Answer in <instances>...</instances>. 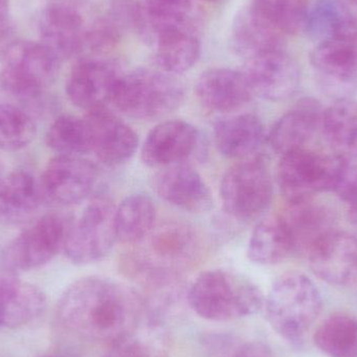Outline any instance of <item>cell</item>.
Masks as SVG:
<instances>
[{"instance_id":"30bf717a","label":"cell","mask_w":357,"mask_h":357,"mask_svg":"<svg viewBox=\"0 0 357 357\" xmlns=\"http://www.w3.org/2000/svg\"><path fill=\"white\" fill-rule=\"evenodd\" d=\"M206 144L199 130L181 119L157 125L146 136L142 148L144 165L153 169L188 163L205 154Z\"/></svg>"},{"instance_id":"d6a6232c","label":"cell","mask_w":357,"mask_h":357,"mask_svg":"<svg viewBox=\"0 0 357 357\" xmlns=\"http://www.w3.org/2000/svg\"><path fill=\"white\" fill-rule=\"evenodd\" d=\"M257 10L283 35H296L305 27L307 0H253Z\"/></svg>"},{"instance_id":"277c9868","label":"cell","mask_w":357,"mask_h":357,"mask_svg":"<svg viewBox=\"0 0 357 357\" xmlns=\"http://www.w3.org/2000/svg\"><path fill=\"white\" fill-rule=\"evenodd\" d=\"M183 100L184 90L173 75L160 69L138 68L123 75L112 104L126 116L155 121L177 110Z\"/></svg>"},{"instance_id":"484cf974","label":"cell","mask_w":357,"mask_h":357,"mask_svg":"<svg viewBox=\"0 0 357 357\" xmlns=\"http://www.w3.org/2000/svg\"><path fill=\"white\" fill-rule=\"evenodd\" d=\"M156 222V207L149 195L136 193L126 197L116 207L115 227L117 241L139 245L149 236Z\"/></svg>"},{"instance_id":"9c48e42d","label":"cell","mask_w":357,"mask_h":357,"mask_svg":"<svg viewBox=\"0 0 357 357\" xmlns=\"http://www.w3.org/2000/svg\"><path fill=\"white\" fill-rule=\"evenodd\" d=\"M70 225L59 214H47L23 231L2 254V266L18 273L45 266L64 249Z\"/></svg>"},{"instance_id":"f35d334b","label":"cell","mask_w":357,"mask_h":357,"mask_svg":"<svg viewBox=\"0 0 357 357\" xmlns=\"http://www.w3.org/2000/svg\"><path fill=\"white\" fill-rule=\"evenodd\" d=\"M348 205L357 202V165L342 157L339 175L333 190Z\"/></svg>"},{"instance_id":"d590c367","label":"cell","mask_w":357,"mask_h":357,"mask_svg":"<svg viewBox=\"0 0 357 357\" xmlns=\"http://www.w3.org/2000/svg\"><path fill=\"white\" fill-rule=\"evenodd\" d=\"M136 333L111 345L102 357H165V348L157 331L152 329L146 335Z\"/></svg>"},{"instance_id":"e575fe53","label":"cell","mask_w":357,"mask_h":357,"mask_svg":"<svg viewBox=\"0 0 357 357\" xmlns=\"http://www.w3.org/2000/svg\"><path fill=\"white\" fill-rule=\"evenodd\" d=\"M144 4L150 20V41L157 29L191 25L192 0H146Z\"/></svg>"},{"instance_id":"7402d4cb","label":"cell","mask_w":357,"mask_h":357,"mask_svg":"<svg viewBox=\"0 0 357 357\" xmlns=\"http://www.w3.org/2000/svg\"><path fill=\"white\" fill-rule=\"evenodd\" d=\"M285 36L273 26L253 6L237 13L231 29V47L241 58L282 50Z\"/></svg>"},{"instance_id":"ee69618b","label":"cell","mask_w":357,"mask_h":357,"mask_svg":"<svg viewBox=\"0 0 357 357\" xmlns=\"http://www.w3.org/2000/svg\"><path fill=\"white\" fill-rule=\"evenodd\" d=\"M4 307H6V303H4L3 300L0 298V328L3 326Z\"/></svg>"},{"instance_id":"ffe728a7","label":"cell","mask_w":357,"mask_h":357,"mask_svg":"<svg viewBox=\"0 0 357 357\" xmlns=\"http://www.w3.org/2000/svg\"><path fill=\"white\" fill-rule=\"evenodd\" d=\"M324 110L312 98L300 100L294 109L280 117L268 134V142L281 156L303 149L322 123Z\"/></svg>"},{"instance_id":"9a60e30c","label":"cell","mask_w":357,"mask_h":357,"mask_svg":"<svg viewBox=\"0 0 357 357\" xmlns=\"http://www.w3.org/2000/svg\"><path fill=\"white\" fill-rule=\"evenodd\" d=\"M312 64L331 91L348 93L357 87V35L345 33L320 42Z\"/></svg>"},{"instance_id":"74e56055","label":"cell","mask_w":357,"mask_h":357,"mask_svg":"<svg viewBox=\"0 0 357 357\" xmlns=\"http://www.w3.org/2000/svg\"><path fill=\"white\" fill-rule=\"evenodd\" d=\"M121 31V26L111 17L98 19L87 29L86 48L96 54H104L117 45Z\"/></svg>"},{"instance_id":"f1b7e54d","label":"cell","mask_w":357,"mask_h":357,"mask_svg":"<svg viewBox=\"0 0 357 357\" xmlns=\"http://www.w3.org/2000/svg\"><path fill=\"white\" fill-rule=\"evenodd\" d=\"M46 144L60 156L81 157L91 153V135L85 117L59 116L48 129Z\"/></svg>"},{"instance_id":"d4e9b609","label":"cell","mask_w":357,"mask_h":357,"mask_svg":"<svg viewBox=\"0 0 357 357\" xmlns=\"http://www.w3.org/2000/svg\"><path fill=\"white\" fill-rule=\"evenodd\" d=\"M294 251L293 241L282 216L262 218L250 237L248 258L259 266L280 264Z\"/></svg>"},{"instance_id":"ab89813d","label":"cell","mask_w":357,"mask_h":357,"mask_svg":"<svg viewBox=\"0 0 357 357\" xmlns=\"http://www.w3.org/2000/svg\"><path fill=\"white\" fill-rule=\"evenodd\" d=\"M232 357H273V354L264 344L253 342L241 346Z\"/></svg>"},{"instance_id":"603a6c76","label":"cell","mask_w":357,"mask_h":357,"mask_svg":"<svg viewBox=\"0 0 357 357\" xmlns=\"http://www.w3.org/2000/svg\"><path fill=\"white\" fill-rule=\"evenodd\" d=\"M151 42L159 69L169 75L190 70L201 56V42L191 25L157 29Z\"/></svg>"},{"instance_id":"8d00e7d4","label":"cell","mask_w":357,"mask_h":357,"mask_svg":"<svg viewBox=\"0 0 357 357\" xmlns=\"http://www.w3.org/2000/svg\"><path fill=\"white\" fill-rule=\"evenodd\" d=\"M111 18L121 29H133L144 39L150 40V20L144 4L138 0H112Z\"/></svg>"},{"instance_id":"cb8c5ba5","label":"cell","mask_w":357,"mask_h":357,"mask_svg":"<svg viewBox=\"0 0 357 357\" xmlns=\"http://www.w3.org/2000/svg\"><path fill=\"white\" fill-rule=\"evenodd\" d=\"M280 215L291 234L294 251L307 254L317 241L333 230L331 210L312 199L287 203Z\"/></svg>"},{"instance_id":"d6986e66","label":"cell","mask_w":357,"mask_h":357,"mask_svg":"<svg viewBox=\"0 0 357 357\" xmlns=\"http://www.w3.org/2000/svg\"><path fill=\"white\" fill-rule=\"evenodd\" d=\"M199 102L218 113L239 110L251 102L253 92L243 71L213 68L199 75L195 85Z\"/></svg>"},{"instance_id":"7a4b0ae2","label":"cell","mask_w":357,"mask_h":357,"mask_svg":"<svg viewBox=\"0 0 357 357\" xmlns=\"http://www.w3.org/2000/svg\"><path fill=\"white\" fill-rule=\"evenodd\" d=\"M264 300L259 287L250 279L224 270L202 273L187 293L191 310L212 322L254 316L264 307Z\"/></svg>"},{"instance_id":"2e32d148","label":"cell","mask_w":357,"mask_h":357,"mask_svg":"<svg viewBox=\"0 0 357 357\" xmlns=\"http://www.w3.org/2000/svg\"><path fill=\"white\" fill-rule=\"evenodd\" d=\"M85 119L91 135V152L100 162L117 167L134 156L139 144L138 135L116 114L104 108L88 112Z\"/></svg>"},{"instance_id":"83f0119b","label":"cell","mask_w":357,"mask_h":357,"mask_svg":"<svg viewBox=\"0 0 357 357\" xmlns=\"http://www.w3.org/2000/svg\"><path fill=\"white\" fill-rule=\"evenodd\" d=\"M317 347L329 357H357V317L331 314L314 333Z\"/></svg>"},{"instance_id":"7dc6e473","label":"cell","mask_w":357,"mask_h":357,"mask_svg":"<svg viewBox=\"0 0 357 357\" xmlns=\"http://www.w3.org/2000/svg\"><path fill=\"white\" fill-rule=\"evenodd\" d=\"M2 178H0V184H1Z\"/></svg>"},{"instance_id":"4dcf8cb0","label":"cell","mask_w":357,"mask_h":357,"mask_svg":"<svg viewBox=\"0 0 357 357\" xmlns=\"http://www.w3.org/2000/svg\"><path fill=\"white\" fill-rule=\"evenodd\" d=\"M352 21L346 8L335 0H319L306 18L305 29L314 39L322 42L352 31Z\"/></svg>"},{"instance_id":"8fae6325","label":"cell","mask_w":357,"mask_h":357,"mask_svg":"<svg viewBox=\"0 0 357 357\" xmlns=\"http://www.w3.org/2000/svg\"><path fill=\"white\" fill-rule=\"evenodd\" d=\"M119 68L109 61L83 59L73 65L66 83L70 102L86 112L107 108L121 81Z\"/></svg>"},{"instance_id":"60d3db41","label":"cell","mask_w":357,"mask_h":357,"mask_svg":"<svg viewBox=\"0 0 357 357\" xmlns=\"http://www.w3.org/2000/svg\"><path fill=\"white\" fill-rule=\"evenodd\" d=\"M8 10V0H0V21L6 20Z\"/></svg>"},{"instance_id":"5bb4252c","label":"cell","mask_w":357,"mask_h":357,"mask_svg":"<svg viewBox=\"0 0 357 357\" xmlns=\"http://www.w3.org/2000/svg\"><path fill=\"white\" fill-rule=\"evenodd\" d=\"M312 272L331 284L351 285L357 281V238L333 230L307 253Z\"/></svg>"},{"instance_id":"3957f363","label":"cell","mask_w":357,"mask_h":357,"mask_svg":"<svg viewBox=\"0 0 357 357\" xmlns=\"http://www.w3.org/2000/svg\"><path fill=\"white\" fill-rule=\"evenodd\" d=\"M322 296L314 281L299 272L281 275L264 300L266 319L284 341L301 346L322 312Z\"/></svg>"},{"instance_id":"e0dca14e","label":"cell","mask_w":357,"mask_h":357,"mask_svg":"<svg viewBox=\"0 0 357 357\" xmlns=\"http://www.w3.org/2000/svg\"><path fill=\"white\" fill-rule=\"evenodd\" d=\"M154 186L163 201L184 211L199 213L213 205L209 187L189 163L160 169L154 178Z\"/></svg>"},{"instance_id":"7c38bea8","label":"cell","mask_w":357,"mask_h":357,"mask_svg":"<svg viewBox=\"0 0 357 357\" xmlns=\"http://www.w3.org/2000/svg\"><path fill=\"white\" fill-rule=\"evenodd\" d=\"M243 73L253 94L272 102L287 100L299 87V67L282 50L248 59Z\"/></svg>"},{"instance_id":"f6af8a7d","label":"cell","mask_w":357,"mask_h":357,"mask_svg":"<svg viewBox=\"0 0 357 357\" xmlns=\"http://www.w3.org/2000/svg\"><path fill=\"white\" fill-rule=\"evenodd\" d=\"M350 1H351L352 3L356 4V6H357V0H350Z\"/></svg>"},{"instance_id":"bcb514c9","label":"cell","mask_w":357,"mask_h":357,"mask_svg":"<svg viewBox=\"0 0 357 357\" xmlns=\"http://www.w3.org/2000/svg\"><path fill=\"white\" fill-rule=\"evenodd\" d=\"M42 357H59V356H42Z\"/></svg>"},{"instance_id":"1f68e13d","label":"cell","mask_w":357,"mask_h":357,"mask_svg":"<svg viewBox=\"0 0 357 357\" xmlns=\"http://www.w3.org/2000/svg\"><path fill=\"white\" fill-rule=\"evenodd\" d=\"M47 307L45 294L31 283L21 282L18 291L6 302L3 326L17 329L43 316Z\"/></svg>"},{"instance_id":"5b68a950","label":"cell","mask_w":357,"mask_h":357,"mask_svg":"<svg viewBox=\"0 0 357 357\" xmlns=\"http://www.w3.org/2000/svg\"><path fill=\"white\" fill-rule=\"evenodd\" d=\"M62 59L45 44L12 42L3 52L2 86L23 100H36L56 82Z\"/></svg>"},{"instance_id":"8992f818","label":"cell","mask_w":357,"mask_h":357,"mask_svg":"<svg viewBox=\"0 0 357 357\" xmlns=\"http://www.w3.org/2000/svg\"><path fill=\"white\" fill-rule=\"evenodd\" d=\"M116 206L106 195L94 197L81 218L70 225L64 251L77 266L100 261L109 255L117 241L115 227Z\"/></svg>"},{"instance_id":"f546056e","label":"cell","mask_w":357,"mask_h":357,"mask_svg":"<svg viewBox=\"0 0 357 357\" xmlns=\"http://www.w3.org/2000/svg\"><path fill=\"white\" fill-rule=\"evenodd\" d=\"M323 131L327 139L340 149L357 151V102L341 98L324 110Z\"/></svg>"},{"instance_id":"4316f807","label":"cell","mask_w":357,"mask_h":357,"mask_svg":"<svg viewBox=\"0 0 357 357\" xmlns=\"http://www.w3.org/2000/svg\"><path fill=\"white\" fill-rule=\"evenodd\" d=\"M37 182L24 171H15L0 184V222H17L39 206Z\"/></svg>"},{"instance_id":"ac0fdd59","label":"cell","mask_w":357,"mask_h":357,"mask_svg":"<svg viewBox=\"0 0 357 357\" xmlns=\"http://www.w3.org/2000/svg\"><path fill=\"white\" fill-rule=\"evenodd\" d=\"M39 33L42 43L61 59H69L86 50L87 29L77 8L65 3H54L40 17Z\"/></svg>"},{"instance_id":"6da1fadb","label":"cell","mask_w":357,"mask_h":357,"mask_svg":"<svg viewBox=\"0 0 357 357\" xmlns=\"http://www.w3.org/2000/svg\"><path fill=\"white\" fill-rule=\"evenodd\" d=\"M144 310V300L132 287L90 276L64 291L58 303V318L71 333L111 346L138 331Z\"/></svg>"},{"instance_id":"836d02e7","label":"cell","mask_w":357,"mask_h":357,"mask_svg":"<svg viewBox=\"0 0 357 357\" xmlns=\"http://www.w3.org/2000/svg\"><path fill=\"white\" fill-rule=\"evenodd\" d=\"M37 128L29 113L13 105H0V149L17 152L36 137Z\"/></svg>"},{"instance_id":"52a82bcc","label":"cell","mask_w":357,"mask_h":357,"mask_svg":"<svg viewBox=\"0 0 357 357\" xmlns=\"http://www.w3.org/2000/svg\"><path fill=\"white\" fill-rule=\"evenodd\" d=\"M342 157L303 148L281 156L277 181L287 203L312 199L317 193L333 190Z\"/></svg>"},{"instance_id":"44dd1931","label":"cell","mask_w":357,"mask_h":357,"mask_svg":"<svg viewBox=\"0 0 357 357\" xmlns=\"http://www.w3.org/2000/svg\"><path fill=\"white\" fill-rule=\"evenodd\" d=\"M214 142L222 156L234 160L256 158L266 140L261 121L254 114H238L214 125Z\"/></svg>"},{"instance_id":"b9f144b4","label":"cell","mask_w":357,"mask_h":357,"mask_svg":"<svg viewBox=\"0 0 357 357\" xmlns=\"http://www.w3.org/2000/svg\"><path fill=\"white\" fill-rule=\"evenodd\" d=\"M8 31H10V29L6 25V20L0 21V42L3 41L8 37Z\"/></svg>"},{"instance_id":"7bdbcfd3","label":"cell","mask_w":357,"mask_h":357,"mask_svg":"<svg viewBox=\"0 0 357 357\" xmlns=\"http://www.w3.org/2000/svg\"><path fill=\"white\" fill-rule=\"evenodd\" d=\"M349 214L352 222L357 225V202L350 205Z\"/></svg>"},{"instance_id":"ba28073f","label":"cell","mask_w":357,"mask_h":357,"mask_svg":"<svg viewBox=\"0 0 357 357\" xmlns=\"http://www.w3.org/2000/svg\"><path fill=\"white\" fill-rule=\"evenodd\" d=\"M220 195L222 207L231 218L239 220L258 218L273 197L268 167L259 158L239 161L225 173Z\"/></svg>"},{"instance_id":"4fadbf2b","label":"cell","mask_w":357,"mask_h":357,"mask_svg":"<svg viewBox=\"0 0 357 357\" xmlns=\"http://www.w3.org/2000/svg\"><path fill=\"white\" fill-rule=\"evenodd\" d=\"M98 181L96 165L82 157L59 156L48 162L42 177L44 190L54 203L69 206L87 199Z\"/></svg>"}]
</instances>
